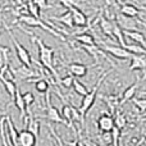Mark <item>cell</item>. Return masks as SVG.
I'll use <instances>...</instances> for the list:
<instances>
[{
  "label": "cell",
  "instance_id": "cell-15",
  "mask_svg": "<svg viewBox=\"0 0 146 146\" xmlns=\"http://www.w3.org/2000/svg\"><path fill=\"white\" fill-rule=\"evenodd\" d=\"M101 99L110 109V114H114L121 106V96L119 95H101Z\"/></svg>",
  "mask_w": 146,
  "mask_h": 146
},
{
  "label": "cell",
  "instance_id": "cell-12",
  "mask_svg": "<svg viewBox=\"0 0 146 146\" xmlns=\"http://www.w3.org/2000/svg\"><path fill=\"white\" fill-rule=\"evenodd\" d=\"M129 72L133 71H146V55L144 54H133L129 63Z\"/></svg>",
  "mask_w": 146,
  "mask_h": 146
},
{
  "label": "cell",
  "instance_id": "cell-19",
  "mask_svg": "<svg viewBox=\"0 0 146 146\" xmlns=\"http://www.w3.org/2000/svg\"><path fill=\"white\" fill-rule=\"evenodd\" d=\"M124 36L128 37L129 40H132L133 42H137V44H140V45H142L146 49V38H145V35L142 32H140V31H137V30L124 31Z\"/></svg>",
  "mask_w": 146,
  "mask_h": 146
},
{
  "label": "cell",
  "instance_id": "cell-14",
  "mask_svg": "<svg viewBox=\"0 0 146 146\" xmlns=\"http://www.w3.org/2000/svg\"><path fill=\"white\" fill-rule=\"evenodd\" d=\"M7 137L12 146H19V144H18V131L13 121L10 119V117H7Z\"/></svg>",
  "mask_w": 146,
  "mask_h": 146
},
{
  "label": "cell",
  "instance_id": "cell-30",
  "mask_svg": "<svg viewBox=\"0 0 146 146\" xmlns=\"http://www.w3.org/2000/svg\"><path fill=\"white\" fill-rule=\"evenodd\" d=\"M132 101H133L135 106L140 110V113H145L146 111V98H140V99L133 98Z\"/></svg>",
  "mask_w": 146,
  "mask_h": 146
},
{
  "label": "cell",
  "instance_id": "cell-25",
  "mask_svg": "<svg viewBox=\"0 0 146 146\" xmlns=\"http://www.w3.org/2000/svg\"><path fill=\"white\" fill-rule=\"evenodd\" d=\"M0 137H1L3 146H12L9 144L7 137V117H1L0 118Z\"/></svg>",
  "mask_w": 146,
  "mask_h": 146
},
{
  "label": "cell",
  "instance_id": "cell-34",
  "mask_svg": "<svg viewBox=\"0 0 146 146\" xmlns=\"http://www.w3.org/2000/svg\"><path fill=\"white\" fill-rule=\"evenodd\" d=\"M23 99H25V103H26L27 109L35 103V96H33V94L31 92V91H27V92L23 94Z\"/></svg>",
  "mask_w": 146,
  "mask_h": 146
},
{
  "label": "cell",
  "instance_id": "cell-5",
  "mask_svg": "<svg viewBox=\"0 0 146 146\" xmlns=\"http://www.w3.org/2000/svg\"><path fill=\"white\" fill-rule=\"evenodd\" d=\"M7 30H8V33H9V36H10V40H12L13 45H14L15 54H17L19 62L22 64H25V66L31 67V64H32V59H31V55H30V53H28V50L22 45V44L18 42L17 38L14 37V35L12 33V31H10L9 28H7Z\"/></svg>",
  "mask_w": 146,
  "mask_h": 146
},
{
  "label": "cell",
  "instance_id": "cell-20",
  "mask_svg": "<svg viewBox=\"0 0 146 146\" xmlns=\"http://www.w3.org/2000/svg\"><path fill=\"white\" fill-rule=\"evenodd\" d=\"M53 21H56V22H60V23H63L66 27H68V28H73V27H76L74 26V22H73V17H72V13H71V10H67L64 14H62V15H59V17H53L51 18Z\"/></svg>",
  "mask_w": 146,
  "mask_h": 146
},
{
  "label": "cell",
  "instance_id": "cell-26",
  "mask_svg": "<svg viewBox=\"0 0 146 146\" xmlns=\"http://www.w3.org/2000/svg\"><path fill=\"white\" fill-rule=\"evenodd\" d=\"M113 35H114V37L117 38V41H118V44L121 46H126L127 45V42H126V40H124V31L122 30L121 27H119L117 23H114V27H113Z\"/></svg>",
  "mask_w": 146,
  "mask_h": 146
},
{
  "label": "cell",
  "instance_id": "cell-39",
  "mask_svg": "<svg viewBox=\"0 0 146 146\" xmlns=\"http://www.w3.org/2000/svg\"><path fill=\"white\" fill-rule=\"evenodd\" d=\"M104 146H113V144H109V145H104Z\"/></svg>",
  "mask_w": 146,
  "mask_h": 146
},
{
  "label": "cell",
  "instance_id": "cell-2",
  "mask_svg": "<svg viewBox=\"0 0 146 146\" xmlns=\"http://www.w3.org/2000/svg\"><path fill=\"white\" fill-rule=\"evenodd\" d=\"M110 73V71L109 72H104L103 74L100 76V78L98 80V82L95 83V86L92 87V90H90L88 91V94L86 96H83V99H82V103H81V105H80V108H78V111H80V114H81V117H82V121H83V123H85V117H86V114L88 113V110H90L91 108H92V105H94V103H95V100H96V98H98V91H99V88H100V86H101V83L104 82V80H105V77Z\"/></svg>",
  "mask_w": 146,
  "mask_h": 146
},
{
  "label": "cell",
  "instance_id": "cell-1",
  "mask_svg": "<svg viewBox=\"0 0 146 146\" xmlns=\"http://www.w3.org/2000/svg\"><path fill=\"white\" fill-rule=\"evenodd\" d=\"M32 41L37 44L38 62H40V64L42 66V68L44 69H48V71L53 74L54 80H55L56 82L60 85V78H59L58 73H56L55 68H54V53H55V50H54L53 48H50V46L45 45V44H44V41L41 40V38H38V37H35V36H33Z\"/></svg>",
  "mask_w": 146,
  "mask_h": 146
},
{
  "label": "cell",
  "instance_id": "cell-23",
  "mask_svg": "<svg viewBox=\"0 0 146 146\" xmlns=\"http://www.w3.org/2000/svg\"><path fill=\"white\" fill-rule=\"evenodd\" d=\"M113 117H114V124H115V127L118 129H124L127 127V124H128V121H127V118H126V115H124L123 113H121L119 110H117L115 113L113 114Z\"/></svg>",
  "mask_w": 146,
  "mask_h": 146
},
{
  "label": "cell",
  "instance_id": "cell-29",
  "mask_svg": "<svg viewBox=\"0 0 146 146\" xmlns=\"http://www.w3.org/2000/svg\"><path fill=\"white\" fill-rule=\"evenodd\" d=\"M73 90L76 91V94L77 95H80V96H86L88 94V90H87V87H86L83 83H81L78 80H74V83H73Z\"/></svg>",
  "mask_w": 146,
  "mask_h": 146
},
{
  "label": "cell",
  "instance_id": "cell-4",
  "mask_svg": "<svg viewBox=\"0 0 146 146\" xmlns=\"http://www.w3.org/2000/svg\"><path fill=\"white\" fill-rule=\"evenodd\" d=\"M100 48L103 49L105 53H109L111 56H114L115 59H122V60H126V59H129L133 56V54L131 51H128L126 48L121 45H109V44H105L103 41H100Z\"/></svg>",
  "mask_w": 146,
  "mask_h": 146
},
{
  "label": "cell",
  "instance_id": "cell-11",
  "mask_svg": "<svg viewBox=\"0 0 146 146\" xmlns=\"http://www.w3.org/2000/svg\"><path fill=\"white\" fill-rule=\"evenodd\" d=\"M13 103H14L15 108L19 111V119L23 122L25 118L27 117V106H26L25 99H23V94L21 92L19 87H17V92H15V98H14V100H13Z\"/></svg>",
  "mask_w": 146,
  "mask_h": 146
},
{
  "label": "cell",
  "instance_id": "cell-9",
  "mask_svg": "<svg viewBox=\"0 0 146 146\" xmlns=\"http://www.w3.org/2000/svg\"><path fill=\"white\" fill-rule=\"evenodd\" d=\"M18 144H19V146H36L37 137L32 132L25 128L18 132Z\"/></svg>",
  "mask_w": 146,
  "mask_h": 146
},
{
  "label": "cell",
  "instance_id": "cell-6",
  "mask_svg": "<svg viewBox=\"0 0 146 146\" xmlns=\"http://www.w3.org/2000/svg\"><path fill=\"white\" fill-rule=\"evenodd\" d=\"M46 115L45 118H48V121L50 122H54V123H63L68 127V123L67 121L62 117V114L58 111V109L51 104V100H50V91L46 92Z\"/></svg>",
  "mask_w": 146,
  "mask_h": 146
},
{
  "label": "cell",
  "instance_id": "cell-13",
  "mask_svg": "<svg viewBox=\"0 0 146 146\" xmlns=\"http://www.w3.org/2000/svg\"><path fill=\"white\" fill-rule=\"evenodd\" d=\"M72 13V17H73V22H74L76 27H86L87 26V17L86 14L80 9L78 7H71L69 8Z\"/></svg>",
  "mask_w": 146,
  "mask_h": 146
},
{
  "label": "cell",
  "instance_id": "cell-16",
  "mask_svg": "<svg viewBox=\"0 0 146 146\" xmlns=\"http://www.w3.org/2000/svg\"><path fill=\"white\" fill-rule=\"evenodd\" d=\"M139 86H140V80H137L136 82L129 85L128 87L123 91V94H122V96H121V106L123 105V104H126L127 101H131L132 99L135 98L137 90H139Z\"/></svg>",
  "mask_w": 146,
  "mask_h": 146
},
{
  "label": "cell",
  "instance_id": "cell-17",
  "mask_svg": "<svg viewBox=\"0 0 146 146\" xmlns=\"http://www.w3.org/2000/svg\"><path fill=\"white\" fill-rule=\"evenodd\" d=\"M99 27H100V30L103 31L104 35L110 36V37H114V35H113L114 23L104 17V15H103V10H100V14H99Z\"/></svg>",
  "mask_w": 146,
  "mask_h": 146
},
{
  "label": "cell",
  "instance_id": "cell-32",
  "mask_svg": "<svg viewBox=\"0 0 146 146\" xmlns=\"http://www.w3.org/2000/svg\"><path fill=\"white\" fill-rule=\"evenodd\" d=\"M73 83H74V76L68 74V76H64L63 78H60V86L62 87H73Z\"/></svg>",
  "mask_w": 146,
  "mask_h": 146
},
{
  "label": "cell",
  "instance_id": "cell-28",
  "mask_svg": "<svg viewBox=\"0 0 146 146\" xmlns=\"http://www.w3.org/2000/svg\"><path fill=\"white\" fill-rule=\"evenodd\" d=\"M124 48L128 51H131L132 54H144V55H146V49L137 42H131V44L127 42V45L124 46Z\"/></svg>",
  "mask_w": 146,
  "mask_h": 146
},
{
  "label": "cell",
  "instance_id": "cell-24",
  "mask_svg": "<svg viewBox=\"0 0 146 146\" xmlns=\"http://www.w3.org/2000/svg\"><path fill=\"white\" fill-rule=\"evenodd\" d=\"M76 37V41L80 42L81 45H96L95 44V38L94 36L91 35L90 32H83V33H80V35L74 36Z\"/></svg>",
  "mask_w": 146,
  "mask_h": 146
},
{
  "label": "cell",
  "instance_id": "cell-38",
  "mask_svg": "<svg viewBox=\"0 0 146 146\" xmlns=\"http://www.w3.org/2000/svg\"><path fill=\"white\" fill-rule=\"evenodd\" d=\"M78 146H87V145H86L83 141H80V144H78Z\"/></svg>",
  "mask_w": 146,
  "mask_h": 146
},
{
  "label": "cell",
  "instance_id": "cell-37",
  "mask_svg": "<svg viewBox=\"0 0 146 146\" xmlns=\"http://www.w3.org/2000/svg\"><path fill=\"white\" fill-rule=\"evenodd\" d=\"M141 133H142V136H144V139H146V123L142 126V128H141Z\"/></svg>",
  "mask_w": 146,
  "mask_h": 146
},
{
  "label": "cell",
  "instance_id": "cell-3",
  "mask_svg": "<svg viewBox=\"0 0 146 146\" xmlns=\"http://www.w3.org/2000/svg\"><path fill=\"white\" fill-rule=\"evenodd\" d=\"M18 22H22V23H25V25L30 26V27H40V28H42L44 31H48L49 33H51L54 37H58L64 41V37L62 36V33L59 32V31H55L54 28H50L49 26H46V23L37 17H33V15H31V14H21L19 18H18Z\"/></svg>",
  "mask_w": 146,
  "mask_h": 146
},
{
  "label": "cell",
  "instance_id": "cell-18",
  "mask_svg": "<svg viewBox=\"0 0 146 146\" xmlns=\"http://www.w3.org/2000/svg\"><path fill=\"white\" fill-rule=\"evenodd\" d=\"M68 69L69 72H71L72 76H74V77H78V78H82L85 77L86 74H87V66H85V64L82 63H71L68 66Z\"/></svg>",
  "mask_w": 146,
  "mask_h": 146
},
{
  "label": "cell",
  "instance_id": "cell-21",
  "mask_svg": "<svg viewBox=\"0 0 146 146\" xmlns=\"http://www.w3.org/2000/svg\"><path fill=\"white\" fill-rule=\"evenodd\" d=\"M0 81H1V83L4 85V88H5V91L8 92V95H9V98H10V100H14V98H15V92H17V87L18 86L15 85V82L14 81H12V80H7V78H0Z\"/></svg>",
  "mask_w": 146,
  "mask_h": 146
},
{
  "label": "cell",
  "instance_id": "cell-10",
  "mask_svg": "<svg viewBox=\"0 0 146 146\" xmlns=\"http://www.w3.org/2000/svg\"><path fill=\"white\" fill-rule=\"evenodd\" d=\"M12 71L14 73V77L17 81H26V80H28V78L36 76V72L32 69V67H27V66H25V64L12 69Z\"/></svg>",
  "mask_w": 146,
  "mask_h": 146
},
{
  "label": "cell",
  "instance_id": "cell-31",
  "mask_svg": "<svg viewBox=\"0 0 146 146\" xmlns=\"http://www.w3.org/2000/svg\"><path fill=\"white\" fill-rule=\"evenodd\" d=\"M27 12H28V14L33 15V17H37V18H40V17H41V15H40V8H38L36 4H33L32 0H28Z\"/></svg>",
  "mask_w": 146,
  "mask_h": 146
},
{
  "label": "cell",
  "instance_id": "cell-27",
  "mask_svg": "<svg viewBox=\"0 0 146 146\" xmlns=\"http://www.w3.org/2000/svg\"><path fill=\"white\" fill-rule=\"evenodd\" d=\"M50 88V83L49 81L44 80V78H40V80H36L35 81V90L40 94H46Z\"/></svg>",
  "mask_w": 146,
  "mask_h": 146
},
{
  "label": "cell",
  "instance_id": "cell-7",
  "mask_svg": "<svg viewBox=\"0 0 146 146\" xmlns=\"http://www.w3.org/2000/svg\"><path fill=\"white\" fill-rule=\"evenodd\" d=\"M96 126H98V128L100 129L101 132H111L113 131V128L115 127V124H114V117L113 114H101L100 117H99L98 122H96Z\"/></svg>",
  "mask_w": 146,
  "mask_h": 146
},
{
  "label": "cell",
  "instance_id": "cell-35",
  "mask_svg": "<svg viewBox=\"0 0 146 146\" xmlns=\"http://www.w3.org/2000/svg\"><path fill=\"white\" fill-rule=\"evenodd\" d=\"M32 3L37 5L40 9H46V8H49L48 0H32Z\"/></svg>",
  "mask_w": 146,
  "mask_h": 146
},
{
  "label": "cell",
  "instance_id": "cell-33",
  "mask_svg": "<svg viewBox=\"0 0 146 146\" xmlns=\"http://www.w3.org/2000/svg\"><path fill=\"white\" fill-rule=\"evenodd\" d=\"M101 144L104 145H109V144H113V136H111V132H101Z\"/></svg>",
  "mask_w": 146,
  "mask_h": 146
},
{
  "label": "cell",
  "instance_id": "cell-36",
  "mask_svg": "<svg viewBox=\"0 0 146 146\" xmlns=\"http://www.w3.org/2000/svg\"><path fill=\"white\" fill-rule=\"evenodd\" d=\"M78 144H80L78 139H74V140H72V141H67L66 144H64V146H78Z\"/></svg>",
  "mask_w": 146,
  "mask_h": 146
},
{
  "label": "cell",
  "instance_id": "cell-22",
  "mask_svg": "<svg viewBox=\"0 0 146 146\" xmlns=\"http://www.w3.org/2000/svg\"><path fill=\"white\" fill-rule=\"evenodd\" d=\"M119 12H121L122 14L127 15V17H133V18H136L137 15L140 14V10L137 9L133 4H123L119 8Z\"/></svg>",
  "mask_w": 146,
  "mask_h": 146
},
{
  "label": "cell",
  "instance_id": "cell-8",
  "mask_svg": "<svg viewBox=\"0 0 146 146\" xmlns=\"http://www.w3.org/2000/svg\"><path fill=\"white\" fill-rule=\"evenodd\" d=\"M115 21H117V25L122 28L123 31H133V30H137V22L133 17H127L124 14H118L115 17Z\"/></svg>",
  "mask_w": 146,
  "mask_h": 146
},
{
  "label": "cell",
  "instance_id": "cell-40",
  "mask_svg": "<svg viewBox=\"0 0 146 146\" xmlns=\"http://www.w3.org/2000/svg\"><path fill=\"white\" fill-rule=\"evenodd\" d=\"M136 146H140V144H137V145H136Z\"/></svg>",
  "mask_w": 146,
  "mask_h": 146
}]
</instances>
